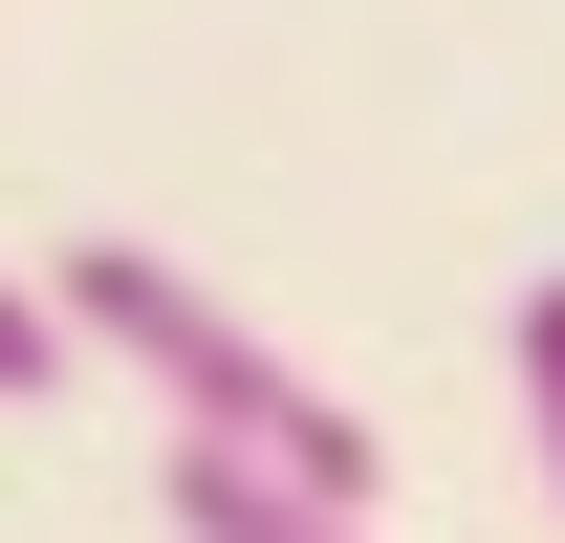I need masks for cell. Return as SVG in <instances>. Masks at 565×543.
Masks as SVG:
<instances>
[{"mask_svg":"<svg viewBox=\"0 0 565 543\" xmlns=\"http://www.w3.org/2000/svg\"><path fill=\"white\" fill-rule=\"evenodd\" d=\"M44 305H66V348H109L196 457H262V478H305V500H370V478H392V435H370V413L327 392L282 327H239L174 239H66V262H44Z\"/></svg>","mask_w":565,"mask_h":543,"instance_id":"cell-1","label":"cell"},{"mask_svg":"<svg viewBox=\"0 0 565 543\" xmlns=\"http://www.w3.org/2000/svg\"><path fill=\"white\" fill-rule=\"evenodd\" d=\"M500 392H522V457H544V500H565V283L500 305Z\"/></svg>","mask_w":565,"mask_h":543,"instance_id":"cell-3","label":"cell"},{"mask_svg":"<svg viewBox=\"0 0 565 543\" xmlns=\"http://www.w3.org/2000/svg\"><path fill=\"white\" fill-rule=\"evenodd\" d=\"M152 500H174V543H370V500H305V478H262V457H152Z\"/></svg>","mask_w":565,"mask_h":543,"instance_id":"cell-2","label":"cell"}]
</instances>
